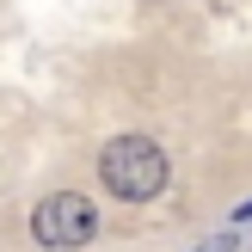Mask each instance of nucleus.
<instances>
[{
	"label": "nucleus",
	"instance_id": "f257e3e1",
	"mask_svg": "<svg viewBox=\"0 0 252 252\" xmlns=\"http://www.w3.org/2000/svg\"><path fill=\"white\" fill-rule=\"evenodd\" d=\"M98 179L123 197V203H148L166 191V154L154 135H111L98 154Z\"/></svg>",
	"mask_w": 252,
	"mask_h": 252
},
{
	"label": "nucleus",
	"instance_id": "f03ea898",
	"mask_svg": "<svg viewBox=\"0 0 252 252\" xmlns=\"http://www.w3.org/2000/svg\"><path fill=\"white\" fill-rule=\"evenodd\" d=\"M93 234H98V209L80 191H56V197H43L31 209V240L37 246H80Z\"/></svg>",
	"mask_w": 252,
	"mask_h": 252
},
{
	"label": "nucleus",
	"instance_id": "7ed1b4c3",
	"mask_svg": "<svg viewBox=\"0 0 252 252\" xmlns=\"http://www.w3.org/2000/svg\"><path fill=\"white\" fill-rule=\"evenodd\" d=\"M246 216H252V197H246V203H240V209H234V221H246Z\"/></svg>",
	"mask_w": 252,
	"mask_h": 252
}]
</instances>
